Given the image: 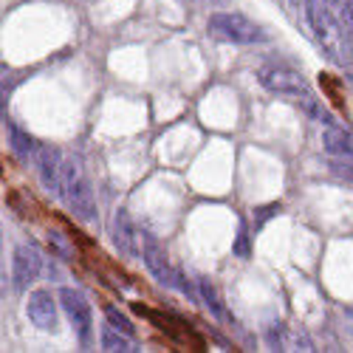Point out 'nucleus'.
I'll use <instances>...</instances> for the list:
<instances>
[{
    "mask_svg": "<svg viewBox=\"0 0 353 353\" xmlns=\"http://www.w3.org/2000/svg\"><path fill=\"white\" fill-rule=\"evenodd\" d=\"M207 28H210V34H215L218 40L238 43V46H254V43L269 40V34L241 12H215V14H210Z\"/></svg>",
    "mask_w": 353,
    "mask_h": 353,
    "instance_id": "f03ea898",
    "label": "nucleus"
},
{
    "mask_svg": "<svg viewBox=\"0 0 353 353\" xmlns=\"http://www.w3.org/2000/svg\"><path fill=\"white\" fill-rule=\"evenodd\" d=\"M105 319L110 322V325L116 328V331H122V334H128V336H133L136 334V328H133V322L116 308V305H105Z\"/></svg>",
    "mask_w": 353,
    "mask_h": 353,
    "instance_id": "2eb2a0df",
    "label": "nucleus"
},
{
    "mask_svg": "<svg viewBox=\"0 0 353 353\" xmlns=\"http://www.w3.org/2000/svg\"><path fill=\"white\" fill-rule=\"evenodd\" d=\"M198 294H201L203 305H207L218 319H226V316H229L226 308H223V303H221V297H218V288H215L210 280H198Z\"/></svg>",
    "mask_w": 353,
    "mask_h": 353,
    "instance_id": "4468645a",
    "label": "nucleus"
},
{
    "mask_svg": "<svg viewBox=\"0 0 353 353\" xmlns=\"http://www.w3.org/2000/svg\"><path fill=\"white\" fill-rule=\"evenodd\" d=\"M238 257H249L252 254V246H249V234H246V226H241V232H238V241H234V249H232Z\"/></svg>",
    "mask_w": 353,
    "mask_h": 353,
    "instance_id": "a211bd4d",
    "label": "nucleus"
},
{
    "mask_svg": "<svg viewBox=\"0 0 353 353\" xmlns=\"http://www.w3.org/2000/svg\"><path fill=\"white\" fill-rule=\"evenodd\" d=\"M331 170H334L336 175H342V179L353 181V156H334Z\"/></svg>",
    "mask_w": 353,
    "mask_h": 353,
    "instance_id": "dca6fc26",
    "label": "nucleus"
},
{
    "mask_svg": "<svg viewBox=\"0 0 353 353\" xmlns=\"http://www.w3.org/2000/svg\"><path fill=\"white\" fill-rule=\"evenodd\" d=\"M26 314L32 319V325H37L40 331H57V303L51 297V291L37 288L28 294Z\"/></svg>",
    "mask_w": 353,
    "mask_h": 353,
    "instance_id": "1a4fd4ad",
    "label": "nucleus"
},
{
    "mask_svg": "<svg viewBox=\"0 0 353 353\" xmlns=\"http://www.w3.org/2000/svg\"><path fill=\"white\" fill-rule=\"evenodd\" d=\"M60 305L71 319V328L79 339L82 347H88L94 342V311L91 303L85 300V294L77 288H60Z\"/></svg>",
    "mask_w": 353,
    "mask_h": 353,
    "instance_id": "7ed1b4c3",
    "label": "nucleus"
},
{
    "mask_svg": "<svg viewBox=\"0 0 353 353\" xmlns=\"http://www.w3.org/2000/svg\"><path fill=\"white\" fill-rule=\"evenodd\" d=\"M141 257H144V266L150 269V274H153L161 285L175 288V280H179V269H172V266H170L164 246H161L156 238H150V234H144V249H141Z\"/></svg>",
    "mask_w": 353,
    "mask_h": 353,
    "instance_id": "6e6552de",
    "label": "nucleus"
},
{
    "mask_svg": "<svg viewBox=\"0 0 353 353\" xmlns=\"http://www.w3.org/2000/svg\"><path fill=\"white\" fill-rule=\"evenodd\" d=\"M305 14H308V23L314 28L316 40L325 46L328 57H336V26L328 12V0H305Z\"/></svg>",
    "mask_w": 353,
    "mask_h": 353,
    "instance_id": "0eeeda50",
    "label": "nucleus"
},
{
    "mask_svg": "<svg viewBox=\"0 0 353 353\" xmlns=\"http://www.w3.org/2000/svg\"><path fill=\"white\" fill-rule=\"evenodd\" d=\"M43 272V254L37 246H17L12 254V283L17 291H26Z\"/></svg>",
    "mask_w": 353,
    "mask_h": 353,
    "instance_id": "39448f33",
    "label": "nucleus"
},
{
    "mask_svg": "<svg viewBox=\"0 0 353 353\" xmlns=\"http://www.w3.org/2000/svg\"><path fill=\"white\" fill-rule=\"evenodd\" d=\"M342 26H345V37L353 46V0H345L342 6Z\"/></svg>",
    "mask_w": 353,
    "mask_h": 353,
    "instance_id": "f3484780",
    "label": "nucleus"
},
{
    "mask_svg": "<svg viewBox=\"0 0 353 353\" xmlns=\"http://www.w3.org/2000/svg\"><path fill=\"white\" fill-rule=\"evenodd\" d=\"M113 243L125 257H139V234L128 210H119L113 215Z\"/></svg>",
    "mask_w": 353,
    "mask_h": 353,
    "instance_id": "9d476101",
    "label": "nucleus"
},
{
    "mask_svg": "<svg viewBox=\"0 0 353 353\" xmlns=\"http://www.w3.org/2000/svg\"><path fill=\"white\" fill-rule=\"evenodd\" d=\"M48 243H51L57 252H60V254L68 260V254H71V252H68V243L63 241V234H60V232H48Z\"/></svg>",
    "mask_w": 353,
    "mask_h": 353,
    "instance_id": "6ab92c4d",
    "label": "nucleus"
},
{
    "mask_svg": "<svg viewBox=\"0 0 353 353\" xmlns=\"http://www.w3.org/2000/svg\"><path fill=\"white\" fill-rule=\"evenodd\" d=\"M37 172H40V181L46 187L48 195L60 198L63 195V172H65V161H63V153L57 147L46 144L37 150Z\"/></svg>",
    "mask_w": 353,
    "mask_h": 353,
    "instance_id": "423d86ee",
    "label": "nucleus"
},
{
    "mask_svg": "<svg viewBox=\"0 0 353 353\" xmlns=\"http://www.w3.org/2000/svg\"><path fill=\"white\" fill-rule=\"evenodd\" d=\"M260 85L277 97H305L308 94V79L300 71H291L283 65H266L257 74Z\"/></svg>",
    "mask_w": 353,
    "mask_h": 353,
    "instance_id": "20e7f679",
    "label": "nucleus"
},
{
    "mask_svg": "<svg viewBox=\"0 0 353 353\" xmlns=\"http://www.w3.org/2000/svg\"><path fill=\"white\" fill-rule=\"evenodd\" d=\"M260 215H257V226H263V223H266L272 215H277L280 212V203H272V207H263V210H257Z\"/></svg>",
    "mask_w": 353,
    "mask_h": 353,
    "instance_id": "aec40b11",
    "label": "nucleus"
},
{
    "mask_svg": "<svg viewBox=\"0 0 353 353\" xmlns=\"http://www.w3.org/2000/svg\"><path fill=\"white\" fill-rule=\"evenodd\" d=\"M9 136H12V150H14L20 159H32V156H37V150H40V147L34 144V139L28 136L23 128H17V125H9Z\"/></svg>",
    "mask_w": 353,
    "mask_h": 353,
    "instance_id": "f8f14e48",
    "label": "nucleus"
},
{
    "mask_svg": "<svg viewBox=\"0 0 353 353\" xmlns=\"http://www.w3.org/2000/svg\"><path fill=\"white\" fill-rule=\"evenodd\" d=\"M63 198L68 203V210L79 218V221H97V195H94V184L85 175L82 164L77 159L65 161V172H63Z\"/></svg>",
    "mask_w": 353,
    "mask_h": 353,
    "instance_id": "f257e3e1",
    "label": "nucleus"
},
{
    "mask_svg": "<svg viewBox=\"0 0 353 353\" xmlns=\"http://www.w3.org/2000/svg\"><path fill=\"white\" fill-rule=\"evenodd\" d=\"M322 147H325V153L331 156H353V139L347 130L342 128H325V133H322Z\"/></svg>",
    "mask_w": 353,
    "mask_h": 353,
    "instance_id": "9b49d317",
    "label": "nucleus"
},
{
    "mask_svg": "<svg viewBox=\"0 0 353 353\" xmlns=\"http://www.w3.org/2000/svg\"><path fill=\"white\" fill-rule=\"evenodd\" d=\"M102 350H119V353H128V350H133V342H130V336L128 334H122V331H116L113 325H110V322H108V325L102 328Z\"/></svg>",
    "mask_w": 353,
    "mask_h": 353,
    "instance_id": "ddd939ff",
    "label": "nucleus"
}]
</instances>
